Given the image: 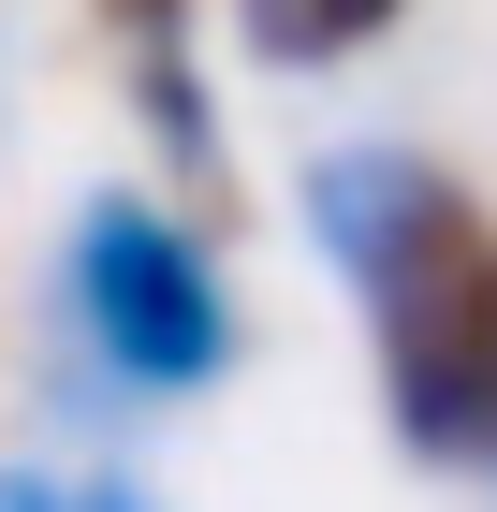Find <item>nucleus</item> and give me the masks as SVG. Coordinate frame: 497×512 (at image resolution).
Instances as JSON below:
<instances>
[{
	"label": "nucleus",
	"instance_id": "obj_5",
	"mask_svg": "<svg viewBox=\"0 0 497 512\" xmlns=\"http://www.w3.org/2000/svg\"><path fill=\"white\" fill-rule=\"evenodd\" d=\"M0 512H88V483H59V469H30V454H0Z\"/></svg>",
	"mask_w": 497,
	"mask_h": 512
},
{
	"label": "nucleus",
	"instance_id": "obj_1",
	"mask_svg": "<svg viewBox=\"0 0 497 512\" xmlns=\"http://www.w3.org/2000/svg\"><path fill=\"white\" fill-rule=\"evenodd\" d=\"M307 235L366 308L381 425L410 469H497V205L424 147H322Z\"/></svg>",
	"mask_w": 497,
	"mask_h": 512
},
{
	"label": "nucleus",
	"instance_id": "obj_3",
	"mask_svg": "<svg viewBox=\"0 0 497 512\" xmlns=\"http://www.w3.org/2000/svg\"><path fill=\"white\" fill-rule=\"evenodd\" d=\"M117 15V59H132V118H147V147L191 176V191H220V118H205V74H191V0H103Z\"/></svg>",
	"mask_w": 497,
	"mask_h": 512
},
{
	"label": "nucleus",
	"instance_id": "obj_4",
	"mask_svg": "<svg viewBox=\"0 0 497 512\" xmlns=\"http://www.w3.org/2000/svg\"><path fill=\"white\" fill-rule=\"evenodd\" d=\"M220 15H234V44H249L264 74H337V59H366L410 0H220Z\"/></svg>",
	"mask_w": 497,
	"mask_h": 512
},
{
	"label": "nucleus",
	"instance_id": "obj_6",
	"mask_svg": "<svg viewBox=\"0 0 497 512\" xmlns=\"http://www.w3.org/2000/svg\"><path fill=\"white\" fill-rule=\"evenodd\" d=\"M88 512H161V498H132V483H88Z\"/></svg>",
	"mask_w": 497,
	"mask_h": 512
},
{
	"label": "nucleus",
	"instance_id": "obj_2",
	"mask_svg": "<svg viewBox=\"0 0 497 512\" xmlns=\"http://www.w3.org/2000/svg\"><path fill=\"white\" fill-rule=\"evenodd\" d=\"M59 337H74L88 381L132 395V410L205 395L234 352H249L205 220H176L161 191H88L74 205V235H59Z\"/></svg>",
	"mask_w": 497,
	"mask_h": 512
}]
</instances>
